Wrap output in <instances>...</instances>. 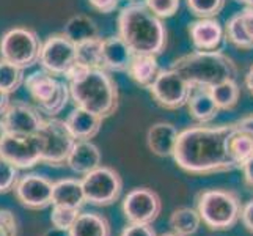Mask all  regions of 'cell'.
Wrapping results in <instances>:
<instances>
[{
    "mask_svg": "<svg viewBox=\"0 0 253 236\" xmlns=\"http://www.w3.org/2000/svg\"><path fill=\"white\" fill-rule=\"evenodd\" d=\"M86 203L82 180L63 178L54 183L52 190V205L68 206V208H82Z\"/></svg>",
    "mask_w": 253,
    "mask_h": 236,
    "instance_id": "obj_22",
    "label": "cell"
},
{
    "mask_svg": "<svg viewBox=\"0 0 253 236\" xmlns=\"http://www.w3.org/2000/svg\"><path fill=\"white\" fill-rule=\"evenodd\" d=\"M63 33L74 45H79V43L99 37L98 25H96V22L90 16L85 14H76L73 17H69L63 27Z\"/></svg>",
    "mask_w": 253,
    "mask_h": 236,
    "instance_id": "obj_26",
    "label": "cell"
},
{
    "mask_svg": "<svg viewBox=\"0 0 253 236\" xmlns=\"http://www.w3.org/2000/svg\"><path fill=\"white\" fill-rule=\"evenodd\" d=\"M8 134V131H6V126H5V123H3V120H2V117H0V142L3 141V137Z\"/></svg>",
    "mask_w": 253,
    "mask_h": 236,
    "instance_id": "obj_46",
    "label": "cell"
},
{
    "mask_svg": "<svg viewBox=\"0 0 253 236\" xmlns=\"http://www.w3.org/2000/svg\"><path fill=\"white\" fill-rule=\"evenodd\" d=\"M24 81L25 76L22 68L0 58V89L11 94L24 84Z\"/></svg>",
    "mask_w": 253,
    "mask_h": 236,
    "instance_id": "obj_31",
    "label": "cell"
},
{
    "mask_svg": "<svg viewBox=\"0 0 253 236\" xmlns=\"http://www.w3.org/2000/svg\"><path fill=\"white\" fill-rule=\"evenodd\" d=\"M148 92L162 109L176 110L187 104L192 85L179 73L169 68L161 69L154 82L148 87Z\"/></svg>",
    "mask_w": 253,
    "mask_h": 236,
    "instance_id": "obj_10",
    "label": "cell"
},
{
    "mask_svg": "<svg viewBox=\"0 0 253 236\" xmlns=\"http://www.w3.org/2000/svg\"><path fill=\"white\" fill-rule=\"evenodd\" d=\"M42 236H69V235H68V232L58 230V229H55V227H52V229L49 232H46Z\"/></svg>",
    "mask_w": 253,
    "mask_h": 236,
    "instance_id": "obj_45",
    "label": "cell"
},
{
    "mask_svg": "<svg viewBox=\"0 0 253 236\" xmlns=\"http://www.w3.org/2000/svg\"><path fill=\"white\" fill-rule=\"evenodd\" d=\"M242 206L239 195L230 189H205L197 195V211L212 232L231 230L241 221Z\"/></svg>",
    "mask_w": 253,
    "mask_h": 236,
    "instance_id": "obj_5",
    "label": "cell"
},
{
    "mask_svg": "<svg viewBox=\"0 0 253 236\" xmlns=\"http://www.w3.org/2000/svg\"><path fill=\"white\" fill-rule=\"evenodd\" d=\"M126 73L137 85L148 89L161 73L158 57L148 54H134L127 65Z\"/></svg>",
    "mask_w": 253,
    "mask_h": 236,
    "instance_id": "obj_23",
    "label": "cell"
},
{
    "mask_svg": "<svg viewBox=\"0 0 253 236\" xmlns=\"http://www.w3.org/2000/svg\"><path fill=\"white\" fill-rule=\"evenodd\" d=\"M24 85L30 93L37 107L46 117H57L71 99L69 85L44 69L35 71L25 77Z\"/></svg>",
    "mask_w": 253,
    "mask_h": 236,
    "instance_id": "obj_6",
    "label": "cell"
},
{
    "mask_svg": "<svg viewBox=\"0 0 253 236\" xmlns=\"http://www.w3.org/2000/svg\"><path fill=\"white\" fill-rule=\"evenodd\" d=\"M179 131L176 126L167 123V121H159L150 126L146 133V145L150 151L159 157L173 156L174 148L178 143Z\"/></svg>",
    "mask_w": 253,
    "mask_h": 236,
    "instance_id": "obj_19",
    "label": "cell"
},
{
    "mask_svg": "<svg viewBox=\"0 0 253 236\" xmlns=\"http://www.w3.org/2000/svg\"><path fill=\"white\" fill-rule=\"evenodd\" d=\"M0 156L19 170L32 169L42 159V145L38 134L19 136L8 133L0 142Z\"/></svg>",
    "mask_w": 253,
    "mask_h": 236,
    "instance_id": "obj_12",
    "label": "cell"
},
{
    "mask_svg": "<svg viewBox=\"0 0 253 236\" xmlns=\"http://www.w3.org/2000/svg\"><path fill=\"white\" fill-rule=\"evenodd\" d=\"M42 41L38 33L29 27H13L0 38V58L22 69L40 63Z\"/></svg>",
    "mask_w": 253,
    "mask_h": 236,
    "instance_id": "obj_7",
    "label": "cell"
},
{
    "mask_svg": "<svg viewBox=\"0 0 253 236\" xmlns=\"http://www.w3.org/2000/svg\"><path fill=\"white\" fill-rule=\"evenodd\" d=\"M241 13V19H242V25L246 29L247 35L253 41V6H246Z\"/></svg>",
    "mask_w": 253,
    "mask_h": 236,
    "instance_id": "obj_40",
    "label": "cell"
},
{
    "mask_svg": "<svg viewBox=\"0 0 253 236\" xmlns=\"http://www.w3.org/2000/svg\"><path fill=\"white\" fill-rule=\"evenodd\" d=\"M241 170H242L244 181H246V185L253 189V156L250 157V159L246 164H244V167Z\"/></svg>",
    "mask_w": 253,
    "mask_h": 236,
    "instance_id": "obj_41",
    "label": "cell"
},
{
    "mask_svg": "<svg viewBox=\"0 0 253 236\" xmlns=\"http://www.w3.org/2000/svg\"><path fill=\"white\" fill-rule=\"evenodd\" d=\"M13 190L17 202L24 208L38 211L52 205L54 181L40 173H25L19 177Z\"/></svg>",
    "mask_w": 253,
    "mask_h": 236,
    "instance_id": "obj_14",
    "label": "cell"
},
{
    "mask_svg": "<svg viewBox=\"0 0 253 236\" xmlns=\"http://www.w3.org/2000/svg\"><path fill=\"white\" fill-rule=\"evenodd\" d=\"M186 106L189 109V115L195 121H198L200 125H206L209 121L215 120V117L220 112L211 89L203 85L192 87V92Z\"/></svg>",
    "mask_w": 253,
    "mask_h": 236,
    "instance_id": "obj_18",
    "label": "cell"
},
{
    "mask_svg": "<svg viewBox=\"0 0 253 236\" xmlns=\"http://www.w3.org/2000/svg\"><path fill=\"white\" fill-rule=\"evenodd\" d=\"M244 84H246V89L249 90V93L253 94V65L249 68L246 77H244Z\"/></svg>",
    "mask_w": 253,
    "mask_h": 236,
    "instance_id": "obj_43",
    "label": "cell"
},
{
    "mask_svg": "<svg viewBox=\"0 0 253 236\" xmlns=\"http://www.w3.org/2000/svg\"><path fill=\"white\" fill-rule=\"evenodd\" d=\"M129 2H137V0H129Z\"/></svg>",
    "mask_w": 253,
    "mask_h": 236,
    "instance_id": "obj_49",
    "label": "cell"
},
{
    "mask_svg": "<svg viewBox=\"0 0 253 236\" xmlns=\"http://www.w3.org/2000/svg\"><path fill=\"white\" fill-rule=\"evenodd\" d=\"M134 52L120 35L102 38V66L109 73H126Z\"/></svg>",
    "mask_w": 253,
    "mask_h": 236,
    "instance_id": "obj_17",
    "label": "cell"
},
{
    "mask_svg": "<svg viewBox=\"0 0 253 236\" xmlns=\"http://www.w3.org/2000/svg\"><path fill=\"white\" fill-rule=\"evenodd\" d=\"M151 13H154L161 19H169L178 13L181 6V0H145L143 2Z\"/></svg>",
    "mask_w": 253,
    "mask_h": 236,
    "instance_id": "obj_35",
    "label": "cell"
},
{
    "mask_svg": "<svg viewBox=\"0 0 253 236\" xmlns=\"http://www.w3.org/2000/svg\"><path fill=\"white\" fill-rule=\"evenodd\" d=\"M102 156L99 148L91 141H77L68 156L66 165L74 173L86 175L101 165Z\"/></svg>",
    "mask_w": 253,
    "mask_h": 236,
    "instance_id": "obj_20",
    "label": "cell"
},
{
    "mask_svg": "<svg viewBox=\"0 0 253 236\" xmlns=\"http://www.w3.org/2000/svg\"><path fill=\"white\" fill-rule=\"evenodd\" d=\"M121 236H158V233H156L151 224L129 222L121 232Z\"/></svg>",
    "mask_w": 253,
    "mask_h": 236,
    "instance_id": "obj_37",
    "label": "cell"
},
{
    "mask_svg": "<svg viewBox=\"0 0 253 236\" xmlns=\"http://www.w3.org/2000/svg\"><path fill=\"white\" fill-rule=\"evenodd\" d=\"M10 93H6L5 90L0 89V117L3 115L5 110L8 109V106H10Z\"/></svg>",
    "mask_w": 253,
    "mask_h": 236,
    "instance_id": "obj_42",
    "label": "cell"
},
{
    "mask_svg": "<svg viewBox=\"0 0 253 236\" xmlns=\"http://www.w3.org/2000/svg\"><path fill=\"white\" fill-rule=\"evenodd\" d=\"M17 222L16 217L8 209H0V236H16Z\"/></svg>",
    "mask_w": 253,
    "mask_h": 236,
    "instance_id": "obj_36",
    "label": "cell"
},
{
    "mask_svg": "<svg viewBox=\"0 0 253 236\" xmlns=\"http://www.w3.org/2000/svg\"><path fill=\"white\" fill-rule=\"evenodd\" d=\"M2 120L8 133L19 136L37 134L42 123H44L42 113L38 110V107H33L22 101L10 102V106L2 115Z\"/></svg>",
    "mask_w": 253,
    "mask_h": 236,
    "instance_id": "obj_15",
    "label": "cell"
},
{
    "mask_svg": "<svg viewBox=\"0 0 253 236\" xmlns=\"http://www.w3.org/2000/svg\"><path fill=\"white\" fill-rule=\"evenodd\" d=\"M225 40L230 41L233 46H236L239 49H253V41L247 35L246 29L242 25L241 13H236L231 16L225 24Z\"/></svg>",
    "mask_w": 253,
    "mask_h": 236,
    "instance_id": "obj_30",
    "label": "cell"
},
{
    "mask_svg": "<svg viewBox=\"0 0 253 236\" xmlns=\"http://www.w3.org/2000/svg\"><path fill=\"white\" fill-rule=\"evenodd\" d=\"M82 186L86 203L94 206H109L120 198L123 190V180L115 169L99 165L98 169L84 175Z\"/></svg>",
    "mask_w": 253,
    "mask_h": 236,
    "instance_id": "obj_9",
    "label": "cell"
},
{
    "mask_svg": "<svg viewBox=\"0 0 253 236\" xmlns=\"http://www.w3.org/2000/svg\"><path fill=\"white\" fill-rule=\"evenodd\" d=\"M162 211V200L150 188H135L123 200V214L127 222L153 224Z\"/></svg>",
    "mask_w": 253,
    "mask_h": 236,
    "instance_id": "obj_13",
    "label": "cell"
},
{
    "mask_svg": "<svg viewBox=\"0 0 253 236\" xmlns=\"http://www.w3.org/2000/svg\"><path fill=\"white\" fill-rule=\"evenodd\" d=\"M241 222L246 227V230L253 233V198L242 206V213H241Z\"/></svg>",
    "mask_w": 253,
    "mask_h": 236,
    "instance_id": "obj_39",
    "label": "cell"
},
{
    "mask_svg": "<svg viewBox=\"0 0 253 236\" xmlns=\"http://www.w3.org/2000/svg\"><path fill=\"white\" fill-rule=\"evenodd\" d=\"M189 11L197 16L198 19L203 17H215L226 3V0H186Z\"/></svg>",
    "mask_w": 253,
    "mask_h": 236,
    "instance_id": "obj_33",
    "label": "cell"
},
{
    "mask_svg": "<svg viewBox=\"0 0 253 236\" xmlns=\"http://www.w3.org/2000/svg\"><path fill=\"white\" fill-rule=\"evenodd\" d=\"M234 123L205 126L197 125L179 131L173 159L190 175H212L236 170L230 154V134Z\"/></svg>",
    "mask_w": 253,
    "mask_h": 236,
    "instance_id": "obj_1",
    "label": "cell"
},
{
    "mask_svg": "<svg viewBox=\"0 0 253 236\" xmlns=\"http://www.w3.org/2000/svg\"><path fill=\"white\" fill-rule=\"evenodd\" d=\"M112 229L106 216L99 213H81L74 225L69 229V236H110Z\"/></svg>",
    "mask_w": 253,
    "mask_h": 236,
    "instance_id": "obj_24",
    "label": "cell"
},
{
    "mask_svg": "<svg viewBox=\"0 0 253 236\" xmlns=\"http://www.w3.org/2000/svg\"><path fill=\"white\" fill-rule=\"evenodd\" d=\"M82 211L79 208H68V206H58L52 205V213H50V224L58 230L69 232V229L74 225Z\"/></svg>",
    "mask_w": 253,
    "mask_h": 236,
    "instance_id": "obj_32",
    "label": "cell"
},
{
    "mask_svg": "<svg viewBox=\"0 0 253 236\" xmlns=\"http://www.w3.org/2000/svg\"><path fill=\"white\" fill-rule=\"evenodd\" d=\"M236 123L241 128H246V129H249V131H252V133H253V113H250V115L241 118L239 121H236Z\"/></svg>",
    "mask_w": 253,
    "mask_h": 236,
    "instance_id": "obj_44",
    "label": "cell"
},
{
    "mask_svg": "<svg viewBox=\"0 0 253 236\" xmlns=\"http://www.w3.org/2000/svg\"><path fill=\"white\" fill-rule=\"evenodd\" d=\"M169 224L171 227V232L181 236H192L198 232L200 225H202V217L197 209L182 206L171 213Z\"/></svg>",
    "mask_w": 253,
    "mask_h": 236,
    "instance_id": "obj_27",
    "label": "cell"
},
{
    "mask_svg": "<svg viewBox=\"0 0 253 236\" xmlns=\"http://www.w3.org/2000/svg\"><path fill=\"white\" fill-rule=\"evenodd\" d=\"M118 35L134 54L161 55L167 49V27L145 3L132 2L118 14Z\"/></svg>",
    "mask_w": 253,
    "mask_h": 236,
    "instance_id": "obj_3",
    "label": "cell"
},
{
    "mask_svg": "<svg viewBox=\"0 0 253 236\" xmlns=\"http://www.w3.org/2000/svg\"><path fill=\"white\" fill-rule=\"evenodd\" d=\"M65 77L76 107L88 110L102 120L118 110V85L107 69L86 68L76 62Z\"/></svg>",
    "mask_w": 253,
    "mask_h": 236,
    "instance_id": "obj_2",
    "label": "cell"
},
{
    "mask_svg": "<svg viewBox=\"0 0 253 236\" xmlns=\"http://www.w3.org/2000/svg\"><path fill=\"white\" fill-rule=\"evenodd\" d=\"M212 92V96L219 106L220 110H231L238 106L241 90L236 82V79H230V81H223L214 87H209Z\"/></svg>",
    "mask_w": 253,
    "mask_h": 236,
    "instance_id": "obj_28",
    "label": "cell"
},
{
    "mask_svg": "<svg viewBox=\"0 0 253 236\" xmlns=\"http://www.w3.org/2000/svg\"><path fill=\"white\" fill-rule=\"evenodd\" d=\"M76 62V45L63 32L52 33L42 41L40 65L49 74L55 77H65Z\"/></svg>",
    "mask_w": 253,
    "mask_h": 236,
    "instance_id": "obj_11",
    "label": "cell"
},
{
    "mask_svg": "<svg viewBox=\"0 0 253 236\" xmlns=\"http://www.w3.org/2000/svg\"><path fill=\"white\" fill-rule=\"evenodd\" d=\"M88 3L91 5L93 10L99 11L102 14H109L117 10L120 0H88Z\"/></svg>",
    "mask_w": 253,
    "mask_h": 236,
    "instance_id": "obj_38",
    "label": "cell"
},
{
    "mask_svg": "<svg viewBox=\"0 0 253 236\" xmlns=\"http://www.w3.org/2000/svg\"><path fill=\"white\" fill-rule=\"evenodd\" d=\"M187 33L197 50H219L225 38V29L217 17H203L190 22Z\"/></svg>",
    "mask_w": 253,
    "mask_h": 236,
    "instance_id": "obj_16",
    "label": "cell"
},
{
    "mask_svg": "<svg viewBox=\"0 0 253 236\" xmlns=\"http://www.w3.org/2000/svg\"><path fill=\"white\" fill-rule=\"evenodd\" d=\"M37 134L42 145L41 162L52 165V167H60L66 164L68 156L77 142L71 131L68 129L66 121L55 117H47Z\"/></svg>",
    "mask_w": 253,
    "mask_h": 236,
    "instance_id": "obj_8",
    "label": "cell"
},
{
    "mask_svg": "<svg viewBox=\"0 0 253 236\" xmlns=\"http://www.w3.org/2000/svg\"><path fill=\"white\" fill-rule=\"evenodd\" d=\"M65 121L76 141H91L101 131L104 120L82 107H76Z\"/></svg>",
    "mask_w": 253,
    "mask_h": 236,
    "instance_id": "obj_21",
    "label": "cell"
},
{
    "mask_svg": "<svg viewBox=\"0 0 253 236\" xmlns=\"http://www.w3.org/2000/svg\"><path fill=\"white\" fill-rule=\"evenodd\" d=\"M77 63L86 68H102V38H93L76 45Z\"/></svg>",
    "mask_w": 253,
    "mask_h": 236,
    "instance_id": "obj_29",
    "label": "cell"
},
{
    "mask_svg": "<svg viewBox=\"0 0 253 236\" xmlns=\"http://www.w3.org/2000/svg\"><path fill=\"white\" fill-rule=\"evenodd\" d=\"M194 85L214 87L238 77V66L233 58L220 50H194L176 58L170 66Z\"/></svg>",
    "mask_w": 253,
    "mask_h": 236,
    "instance_id": "obj_4",
    "label": "cell"
},
{
    "mask_svg": "<svg viewBox=\"0 0 253 236\" xmlns=\"http://www.w3.org/2000/svg\"><path fill=\"white\" fill-rule=\"evenodd\" d=\"M230 154L238 169H242L250 157L253 156V133L246 128H241L234 123V128L230 134Z\"/></svg>",
    "mask_w": 253,
    "mask_h": 236,
    "instance_id": "obj_25",
    "label": "cell"
},
{
    "mask_svg": "<svg viewBox=\"0 0 253 236\" xmlns=\"http://www.w3.org/2000/svg\"><path fill=\"white\" fill-rule=\"evenodd\" d=\"M239 3H244L246 6H253V0H236Z\"/></svg>",
    "mask_w": 253,
    "mask_h": 236,
    "instance_id": "obj_47",
    "label": "cell"
},
{
    "mask_svg": "<svg viewBox=\"0 0 253 236\" xmlns=\"http://www.w3.org/2000/svg\"><path fill=\"white\" fill-rule=\"evenodd\" d=\"M161 236H181V235H178V233L171 232V233H164V235H161Z\"/></svg>",
    "mask_w": 253,
    "mask_h": 236,
    "instance_id": "obj_48",
    "label": "cell"
},
{
    "mask_svg": "<svg viewBox=\"0 0 253 236\" xmlns=\"http://www.w3.org/2000/svg\"><path fill=\"white\" fill-rule=\"evenodd\" d=\"M17 180H19V169L0 156V194L13 190Z\"/></svg>",
    "mask_w": 253,
    "mask_h": 236,
    "instance_id": "obj_34",
    "label": "cell"
}]
</instances>
